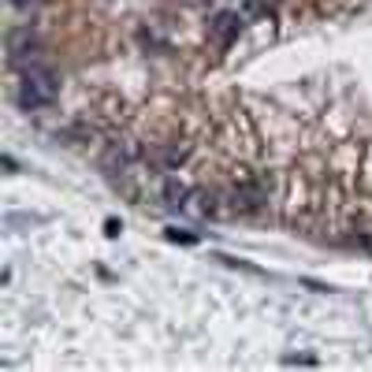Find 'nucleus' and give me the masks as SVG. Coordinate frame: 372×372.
Here are the masks:
<instances>
[{
	"label": "nucleus",
	"instance_id": "nucleus-1",
	"mask_svg": "<svg viewBox=\"0 0 372 372\" xmlns=\"http://www.w3.org/2000/svg\"><path fill=\"white\" fill-rule=\"evenodd\" d=\"M60 97V75L52 68H41V63H30L23 68V79H19V104L26 112L34 108H49Z\"/></svg>",
	"mask_w": 372,
	"mask_h": 372
},
{
	"label": "nucleus",
	"instance_id": "nucleus-2",
	"mask_svg": "<svg viewBox=\"0 0 372 372\" xmlns=\"http://www.w3.org/2000/svg\"><path fill=\"white\" fill-rule=\"evenodd\" d=\"M41 41L30 26H19L8 34V60H12V68H30V60L38 56Z\"/></svg>",
	"mask_w": 372,
	"mask_h": 372
},
{
	"label": "nucleus",
	"instance_id": "nucleus-3",
	"mask_svg": "<svg viewBox=\"0 0 372 372\" xmlns=\"http://www.w3.org/2000/svg\"><path fill=\"white\" fill-rule=\"evenodd\" d=\"M209 34H212V41L220 49H231V41L242 34V15H238V12H220L209 23Z\"/></svg>",
	"mask_w": 372,
	"mask_h": 372
},
{
	"label": "nucleus",
	"instance_id": "nucleus-4",
	"mask_svg": "<svg viewBox=\"0 0 372 372\" xmlns=\"http://www.w3.org/2000/svg\"><path fill=\"white\" fill-rule=\"evenodd\" d=\"M261 205H265V190H261L257 183H246L235 190V209L238 212H257Z\"/></svg>",
	"mask_w": 372,
	"mask_h": 372
},
{
	"label": "nucleus",
	"instance_id": "nucleus-5",
	"mask_svg": "<svg viewBox=\"0 0 372 372\" xmlns=\"http://www.w3.org/2000/svg\"><path fill=\"white\" fill-rule=\"evenodd\" d=\"M186 198H190V186L186 183H179V179H164V201L168 205H186Z\"/></svg>",
	"mask_w": 372,
	"mask_h": 372
},
{
	"label": "nucleus",
	"instance_id": "nucleus-6",
	"mask_svg": "<svg viewBox=\"0 0 372 372\" xmlns=\"http://www.w3.org/2000/svg\"><path fill=\"white\" fill-rule=\"evenodd\" d=\"M164 238H168V242H179V246H194V242H198V235H194V231H179V227H168Z\"/></svg>",
	"mask_w": 372,
	"mask_h": 372
},
{
	"label": "nucleus",
	"instance_id": "nucleus-7",
	"mask_svg": "<svg viewBox=\"0 0 372 372\" xmlns=\"http://www.w3.org/2000/svg\"><path fill=\"white\" fill-rule=\"evenodd\" d=\"M216 261H220V265H231V268H242V272H254V276H265V272H261V268H254V265H246V261H235V257H227V254H220V257H216Z\"/></svg>",
	"mask_w": 372,
	"mask_h": 372
},
{
	"label": "nucleus",
	"instance_id": "nucleus-8",
	"mask_svg": "<svg viewBox=\"0 0 372 372\" xmlns=\"http://www.w3.org/2000/svg\"><path fill=\"white\" fill-rule=\"evenodd\" d=\"M272 4H276V0H246V12L249 15H265V12H272Z\"/></svg>",
	"mask_w": 372,
	"mask_h": 372
},
{
	"label": "nucleus",
	"instance_id": "nucleus-9",
	"mask_svg": "<svg viewBox=\"0 0 372 372\" xmlns=\"http://www.w3.org/2000/svg\"><path fill=\"white\" fill-rule=\"evenodd\" d=\"M119 231H123V227H119V220H104V235H108V238H116Z\"/></svg>",
	"mask_w": 372,
	"mask_h": 372
},
{
	"label": "nucleus",
	"instance_id": "nucleus-10",
	"mask_svg": "<svg viewBox=\"0 0 372 372\" xmlns=\"http://www.w3.org/2000/svg\"><path fill=\"white\" fill-rule=\"evenodd\" d=\"M34 4H38V0H12V8H19V12H30Z\"/></svg>",
	"mask_w": 372,
	"mask_h": 372
},
{
	"label": "nucleus",
	"instance_id": "nucleus-11",
	"mask_svg": "<svg viewBox=\"0 0 372 372\" xmlns=\"http://www.w3.org/2000/svg\"><path fill=\"white\" fill-rule=\"evenodd\" d=\"M354 246H361V249H369V254H372V235H361V238H354Z\"/></svg>",
	"mask_w": 372,
	"mask_h": 372
},
{
	"label": "nucleus",
	"instance_id": "nucleus-12",
	"mask_svg": "<svg viewBox=\"0 0 372 372\" xmlns=\"http://www.w3.org/2000/svg\"><path fill=\"white\" fill-rule=\"evenodd\" d=\"M287 365H316V357H287Z\"/></svg>",
	"mask_w": 372,
	"mask_h": 372
}]
</instances>
